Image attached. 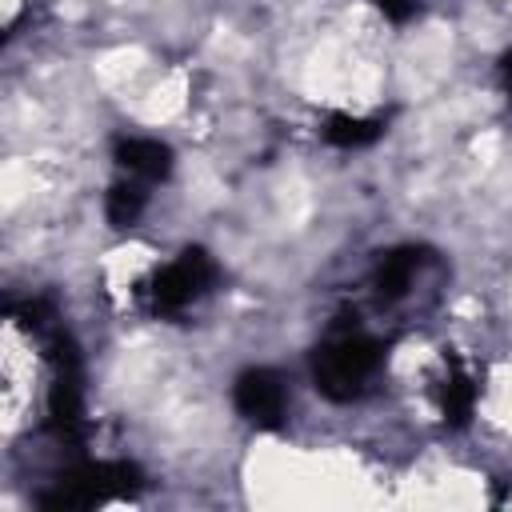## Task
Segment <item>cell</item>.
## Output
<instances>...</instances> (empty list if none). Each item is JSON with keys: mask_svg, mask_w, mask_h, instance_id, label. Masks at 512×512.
<instances>
[{"mask_svg": "<svg viewBox=\"0 0 512 512\" xmlns=\"http://www.w3.org/2000/svg\"><path fill=\"white\" fill-rule=\"evenodd\" d=\"M236 408L256 424H276L284 416V408H288L284 384L272 372H248L236 384Z\"/></svg>", "mask_w": 512, "mask_h": 512, "instance_id": "cell-3", "label": "cell"}, {"mask_svg": "<svg viewBox=\"0 0 512 512\" xmlns=\"http://www.w3.org/2000/svg\"><path fill=\"white\" fill-rule=\"evenodd\" d=\"M208 280H212V264H208L200 252H184L180 260H172V264L156 276V288H152L156 308L172 312V308L192 304V300L208 288Z\"/></svg>", "mask_w": 512, "mask_h": 512, "instance_id": "cell-2", "label": "cell"}, {"mask_svg": "<svg viewBox=\"0 0 512 512\" xmlns=\"http://www.w3.org/2000/svg\"><path fill=\"white\" fill-rule=\"evenodd\" d=\"M504 72H508V88H512V56H508V64H504Z\"/></svg>", "mask_w": 512, "mask_h": 512, "instance_id": "cell-5", "label": "cell"}, {"mask_svg": "<svg viewBox=\"0 0 512 512\" xmlns=\"http://www.w3.org/2000/svg\"><path fill=\"white\" fill-rule=\"evenodd\" d=\"M120 164L128 168V176L156 180V176L168 172V148H160L156 140H124L120 144Z\"/></svg>", "mask_w": 512, "mask_h": 512, "instance_id": "cell-4", "label": "cell"}, {"mask_svg": "<svg viewBox=\"0 0 512 512\" xmlns=\"http://www.w3.org/2000/svg\"><path fill=\"white\" fill-rule=\"evenodd\" d=\"M376 364H380V352L368 336H360V332L336 336L332 344H324L316 352V388L336 400H348L364 388V380L376 372Z\"/></svg>", "mask_w": 512, "mask_h": 512, "instance_id": "cell-1", "label": "cell"}]
</instances>
